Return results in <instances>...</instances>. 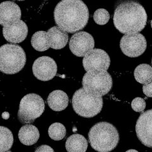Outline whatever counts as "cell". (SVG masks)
Returning <instances> with one entry per match:
<instances>
[{
    "label": "cell",
    "instance_id": "6da1fadb",
    "mask_svg": "<svg viewBox=\"0 0 152 152\" xmlns=\"http://www.w3.org/2000/svg\"><path fill=\"white\" fill-rule=\"evenodd\" d=\"M89 17L88 8L82 0H61L54 11L56 25L70 34L83 29Z\"/></svg>",
    "mask_w": 152,
    "mask_h": 152
},
{
    "label": "cell",
    "instance_id": "7a4b0ae2",
    "mask_svg": "<svg viewBox=\"0 0 152 152\" xmlns=\"http://www.w3.org/2000/svg\"><path fill=\"white\" fill-rule=\"evenodd\" d=\"M147 14L144 7L134 1H125L118 4L113 15V23L124 34H136L145 27Z\"/></svg>",
    "mask_w": 152,
    "mask_h": 152
},
{
    "label": "cell",
    "instance_id": "3957f363",
    "mask_svg": "<svg viewBox=\"0 0 152 152\" xmlns=\"http://www.w3.org/2000/svg\"><path fill=\"white\" fill-rule=\"evenodd\" d=\"M88 140L94 150L98 152H110L117 147L119 141V134L112 124L100 122L89 130Z\"/></svg>",
    "mask_w": 152,
    "mask_h": 152
},
{
    "label": "cell",
    "instance_id": "277c9868",
    "mask_svg": "<svg viewBox=\"0 0 152 152\" xmlns=\"http://www.w3.org/2000/svg\"><path fill=\"white\" fill-rule=\"evenodd\" d=\"M26 55L22 47L5 44L0 47V71L6 74L18 73L24 67Z\"/></svg>",
    "mask_w": 152,
    "mask_h": 152
},
{
    "label": "cell",
    "instance_id": "5b68a950",
    "mask_svg": "<svg viewBox=\"0 0 152 152\" xmlns=\"http://www.w3.org/2000/svg\"><path fill=\"white\" fill-rule=\"evenodd\" d=\"M72 104L74 110L79 115L85 118H91L102 111L103 98L102 96L88 93L83 88L74 93Z\"/></svg>",
    "mask_w": 152,
    "mask_h": 152
},
{
    "label": "cell",
    "instance_id": "8992f818",
    "mask_svg": "<svg viewBox=\"0 0 152 152\" xmlns=\"http://www.w3.org/2000/svg\"><path fill=\"white\" fill-rule=\"evenodd\" d=\"M82 84L88 93L102 97L110 91L113 81L112 76L107 71L94 70L84 74Z\"/></svg>",
    "mask_w": 152,
    "mask_h": 152
},
{
    "label": "cell",
    "instance_id": "52a82bcc",
    "mask_svg": "<svg viewBox=\"0 0 152 152\" xmlns=\"http://www.w3.org/2000/svg\"><path fill=\"white\" fill-rule=\"evenodd\" d=\"M45 109V102L39 95L35 93L26 94L19 104L18 118L23 124H31L41 117Z\"/></svg>",
    "mask_w": 152,
    "mask_h": 152
},
{
    "label": "cell",
    "instance_id": "ba28073f",
    "mask_svg": "<svg viewBox=\"0 0 152 152\" xmlns=\"http://www.w3.org/2000/svg\"><path fill=\"white\" fill-rule=\"evenodd\" d=\"M147 43L145 36L140 33L125 34L121 39L120 47L125 55L136 58L144 53Z\"/></svg>",
    "mask_w": 152,
    "mask_h": 152
},
{
    "label": "cell",
    "instance_id": "9c48e42d",
    "mask_svg": "<svg viewBox=\"0 0 152 152\" xmlns=\"http://www.w3.org/2000/svg\"><path fill=\"white\" fill-rule=\"evenodd\" d=\"M83 66L87 72L94 70H107L110 65V56L101 49H93L84 56Z\"/></svg>",
    "mask_w": 152,
    "mask_h": 152
},
{
    "label": "cell",
    "instance_id": "30bf717a",
    "mask_svg": "<svg viewBox=\"0 0 152 152\" xmlns=\"http://www.w3.org/2000/svg\"><path fill=\"white\" fill-rule=\"evenodd\" d=\"M94 40L93 37L86 32H79L74 34L70 40L69 48L77 56L83 57L93 50Z\"/></svg>",
    "mask_w": 152,
    "mask_h": 152
},
{
    "label": "cell",
    "instance_id": "8fae6325",
    "mask_svg": "<svg viewBox=\"0 0 152 152\" xmlns=\"http://www.w3.org/2000/svg\"><path fill=\"white\" fill-rule=\"evenodd\" d=\"M32 72L35 77L42 81H48L55 77L57 72L55 61L49 56L37 58L32 65Z\"/></svg>",
    "mask_w": 152,
    "mask_h": 152
},
{
    "label": "cell",
    "instance_id": "7c38bea8",
    "mask_svg": "<svg viewBox=\"0 0 152 152\" xmlns=\"http://www.w3.org/2000/svg\"><path fill=\"white\" fill-rule=\"evenodd\" d=\"M136 132L142 145L152 148V109L141 114L136 122Z\"/></svg>",
    "mask_w": 152,
    "mask_h": 152
},
{
    "label": "cell",
    "instance_id": "4fadbf2b",
    "mask_svg": "<svg viewBox=\"0 0 152 152\" xmlns=\"http://www.w3.org/2000/svg\"><path fill=\"white\" fill-rule=\"evenodd\" d=\"M28 34V27L26 23L19 20L10 25L4 26L3 34L7 41L12 43H20L26 39Z\"/></svg>",
    "mask_w": 152,
    "mask_h": 152
},
{
    "label": "cell",
    "instance_id": "5bb4252c",
    "mask_svg": "<svg viewBox=\"0 0 152 152\" xmlns=\"http://www.w3.org/2000/svg\"><path fill=\"white\" fill-rule=\"evenodd\" d=\"M21 18V10L12 1L0 3V25L6 26L15 22Z\"/></svg>",
    "mask_w": 152,
    "mask_h": 152
},
{
    "label": "cell",
    "instance_id": "9a60e30c",
    "mask_svg": "<svg viewBox=\"0 0 152 152\" xmlns=\"http://www.w3.org/2000/svg\"><path fill=\"white\" fill-rule=\"evenodd\" d=\"M49 37L50 46L54 50L62 49L67 44L69 35L67 32L58 27H51L47 32Z\"/></svg>",
    "mask_w": 152,
    "mask_h": 152
},
{
    "label": "cell",
    "instance_id": "2e32d148",
    "mask_svg": "<svg viewBox=\"0 0 152 152\" xmlns=\"http://www.w3.org/2000/svg\"><path fill=\"white\" fill-rule=\"evenodd\" d=\"M47 103L53 110L56 112L62 111L68 106L69 96L63 91L55 90L49 94Z\"/></svg>",
    "mask_w": 152,
    "mask_h": 152
},
{
    "label": "cell",
    "instance_id": "e0dca14e",
    "mask_svg": "<svg viewBox=\"0 0 152 152\" xmlns=\"http://www.w3.org/2000/svg\"><path fill=\"white\" fill-rule=\"evenodd\" d=\"M18 138L23 145L27 146L34 145L39 138V130L34 126L26 124L19 130Z\"/></svg>",
    "mask_w": 152,
    "mask_h": 152
},
{
    "label": "cell",
    "instance_id": "ac0fdd59",
    "mask_svg": "<svg viewBox=\"0 0 152 152\" xmlns=\"http://www.w3.org/2000/svg\"><path fill=\"white\" fill-rule=\"evenodd\" d=\"M88 142L86 139L79 134L69 136L65 142V148L68 152H86Z\"/></svg>",
    "mask_w": 152,
    "mask_h": 152
},
{
    "label": "cell",
    "instance_id": "d6986e66",
    "mask_svg": "<svg viewBox=\"0 0 152 152\" xmlns=\"http://www.w3.org/2000/svg\"><path fill=\"white\" fill-rule=\"evenodd\" d=\"M31 45L36 51H45L48 50L50 46L49 37L45 31H37L31 38Z\"/></svg>",
    "mask_w": 152,
    "mask_h": 152
},
{
    "label": "cell",
    "instance_id": "ffe728a7",
    "mask_svg": "<svg viewBox=\"0 0 152 152\" xmlns=\"http://www.w3.org/2000/svg\"><path fill=\"white\" fill-rule=\"evenodd\" d=\"M134 75L137 82L148 84L152 80V67L148 64H140L135 69Z\"/></svg>",
    "mask_w": 152,
    "mask_h": 152
},
{
    "label": "cell",
    "instance_id": "44dd1931",
    "mask_svg": "<svg viewBox=\"0 0 152 152\" xmlns=\"http://www.w3.org/2000/svg\"><path fill=\"white\" fill-rule=\"evenodd\" d=\"M13 136L12 131L4 126H0V152H6L12 148Z\"/></svg>",
    "mask_w": 152,
    "mask_h": 152
},
{
    "label": "cell",
    "instance_id": "7402d4cb",
    "mask_svg": "<svg viewBox=\"0 0 152 152\" xmlns=\"http://www.w3.org/2000/svg\"><path fill=\"white\" fill-rule=\"evenodd\" d=\"M66 128L61 123H53L50 126L48 129L49 136L52 140L60 141L63 140L66 135Z\"/></svg>",
    "mask_w": 152,
    "mask_h": 152
},
{
    "label": "cell",
    "instance_id": "603a6c76",
    "mask_svg": "<svg viewBox=\"0 0 152 152\" xmlns=\"http://www.w3.org/2000/svg\"><path fill=\"white\" fill-rule=\"evenodd\" d=\"M93 19L97 24L104 25L107 23L110 20V14L105 9H98L94 13Z\"/></svg>",
    "mask_w": 152,
    "mask_h": 152
},
{
    "label": "cell",
    "instance_id": "cb8c5ba5",
    "mask_svg": "<svg viewBox=\"0 0 152 152\" xmlns=\"http://www.w3.org/2000/svg\"><path fill=\"white\" fill-rule=\"evenodd\" d=\"M131 107L136 112H142L146 108V102L144 99L137 97L131 102Z\"/></svg>",
    "mask_w": 152,
    "mask_h": 152
},
{
    "label": "cell",
    "instance_id": "d4e9b609",
    "mask_svg": "<svg viewBox=\"0 0 152 152\" xmlns=\"http://www.w3.org/2000/svg\"><path fill=\"white\" fill-rule=\"evenodd\" d=\"M142 91L146 96L152 98V80L148 84H144L142 87Z\"/></svg>",
    "mask_w": 152,
    "mask_h": 152
},
{
    "label": "cell",
    "instance_id": "484cf974",
    "mask_svg": "<svg viewBox=\"0 0 152 152\" xmlns=\"http://www.w3.org/2000/svg\"><path fill=\"white\" fill-rule=\"evenodd\" d=\"M35 152H54V150L50 146L43 145L38 147Z\"/></svg>",
    "mask_w": 152,
    "mask_h": 152
},
{
    "label": "cell",
    "instance_id": "4316f807",
    "mask_svg": "<svg viewBox=\"0 0 152 152\" xmlns=\"http://www.w3.org/2000/svg\"><path fill=\"white\" fill-rule=\"evenodd\" d=\"M126 152H138V151H137V150H136L131 149V150H129L126 151Z\"/></svg>",
    "mask_w": 152,
    "mask_h": 152
},
{
    "label": "cell",
    "instance_id": "83f0119b",
    "mask_svg": "<svg viewBox=\"0 0 152 152\" xmlns=\"http://www.w3.org/2000/svg\"><path fill=\"white\" fill-rule=\"evenodd\" d=\"M151 28H152V20H151Z\"/></svg>",
    "mask_w": 152,
    "mask_h": 152
},
{
    "label": "cell",
    "instance_id": "f1b7e54d",
    "mask_svg": "<svg viewBox=\"0 0 152 152\" xmlns=\"http://www.w3.org/2000/svg\"><path fill=\"white\" fill-rule=\"evenodd\" d=\"M18 1H24V0H18Z\"/></svg>",
    "mask_w": 152,
    "mask_h": 152
},
{
    "label": "cell",
    "instance_id": "f546056e",
    "mask_svg": "<svg viewBox=\"0 0 152 152\" xmlns=\"http://www.w3.org/2000/svg\"><path fill=\"white\" fill-rule=\"evenodd\" d=\"M6 152H12L11 151H6Z\"/></svg>",
    "mask_w": 152,
    "mask_h": 152
},
{
    "label": "cell",
    "instance_id": "4dcf8cb0",
    "mask_svg": "<svg viewBox=\"0 0 152 152\" xmlns=\"http://www.w3.org/2000/svg\"><path fill=\"white\" fill-rule=\"evenodd\" d=\"M151 64H152V59H151Z\"/></svg>",
    "mask_w": 152,
    "mask_h": 152
}]
</instances>
